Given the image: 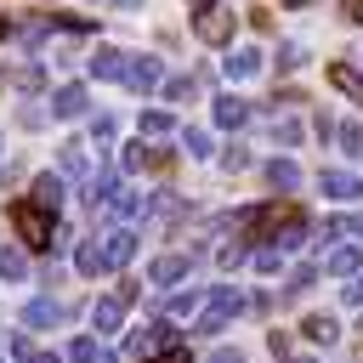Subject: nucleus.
Returning <instances> with one entry per match:
<instances>
[{
	"instance_id": "nucleus-1",
	"label": "nucleus",
	"mask_w": 363,
	"mask_h": 363,
	"mask_svg": "<svg viewBox=\"0 0 363 363\" xmlns=\"http://www.w3.org/2000/svg\"><path fill=\"white\" fill-rule=\"evenodd\" d=\"M238 233H244V244L255 250V238H267V250H295L301 244V233H306V210L301 204H289V199H272V204H261V210H244V221H238Z\"/></svg>"
},
{
	"instance_id": "nucleus-2",
	"label": "nucleus",
	"mask_w": 363,
	"mask_h": 363,
	"mask_svg": "<svg viewBox=\"0 0 363 363\" xmlns=\"http://www.w3.org/2000/svg\"><path fill=\"white\" fill-rule=\"evenodd\" d=\"M238 312H250V295H238L233 284H216V295L199 306V323H193V335H216V329H227Z\"/></svg>"
},
{
	"instance_id": "nucleus-3",
	"label": "nucleus",
	"mask_w": 363,
	"mask_h": 363,
	"mask_svg": "<svg viewBox=\"0 0 363 363\" xmlns=\"http://www.w3.org/2000/svg\"><path fill=\"white\" fill-rule=\"evenodd\" d=\"M11 227H17V238H23L28 250H57V216L34 210L28 199H17V204H11Z\"/></svg>"
},
{
	"instance_id": "nucleus-4",
	"label": "nucleus",
	"mask_w": 363,
	"mask_h": 363,
	"mask_svg": "<svg viewBox=\"0 0 363 363\" xmlns=\"http://www.w3.org/2000/svg\"><path fill=\"white\" fill-rule=\"evenodd\" d=\"M176 323L170 318H153V323H142L130 340H125V352H136V357H159V352H176Z\"/></svg>"
},
{
	"instance_id": "nucleus-5",
	"label": "nucleus",
	"mask_w": 363,
	"mask_h": 363,
	"mask_svg": "<svg viewBox=\"0 0 363 363\" xmlns=\"http://www.w3.org/2000/svg\"><path fill=\"white\" fill-rule=\"evenodd\" d=\"M119 85H130L136 96H147V91H159V85H164V62H159V57H130Z\"/></svg>"
},
{
	"instance_id": "nucleus-6",
	"label": "nucleus",
	"mask_w": 363,
	"mask_h": 363,
	"mask_svg": "<svg viewBox=\"0 0 363 363\" xmlns=\"http://www.w3.org/2000/svg\"><path fill=\"white\" fill-rule=\"evenodd\" d=\"M193 34H199L204 45H227V40H233V11H221V6L193 11Z\"/></svg>"
},
{
	"instance_id": "nucleus-7",
	"label": "nucleus",
	"mask_w": 363,
	"mask_h": 363,
	"mask_svg": "<svg viewBox=\"0 0 363 363\" xmlns=\"http://www.w3.org/2000/svg\"><path fill=\"white\" fill-rule=\"evenodd\" d=\"M91 108V96H85V85L79 79H68V85H57L51 91V119H79Z\"/></svg>"
},
{
	"instance_id": "nucleus-8",
	"label": "nucleus",
	"mask_w": 363,
	"mask_h": 363,
	"mask_svg": "<svg viewBox=\"0 0 363 363\" xmlns=\"http://www.w3.org/2000/svg\"><path fill=\"white\" fill-rule=\"evenodd\" d=\"M62 318H68V306L51 301V295H34V301L23 306V329H57Z\"/></svg>"
},
{
	"instance_id": "nucleus-9",
	"label": "nucleus",
	"mask_w": 363,
	"mask_h": 363,
	"mask_svg": "<svg viewBox=\"0 0 363 363\" xmlns=\"http://www.w3.org/2000/svg\"><path fill=\"white\" fill-rule=\"evenodd\" d=\"M318 187L329 199H340V204H357L363 199V176H352V170H318Z\"/></svg>"
},
{
	"instance_id": "nucleus-10",
	"label": "nucleus",
	"mask_w": 363,
	"mask_h": 363,
	"mask_svg": "<svg viewBox=\"0 0 363 363\" xmlns=\"http://www.w3.org/2000/svg\"><path fill=\"white\" fill-rule=\"evenodd\" d=\"M28 204L45 210V216H57V210H62V176H51V170L34 176V182H28Z\"/></svg>"
},
{
	"instance_id": "nucleus-11",
	"label": "nucleus",
	"mask_w": 363,
	"mask_h": 363,
	"mask_svg": "<svg viewBox=\"0 0 363 363\" xmlns=\"http://www.w3.org/2000/svg\"><path fill=\"white\" fill-rule=\"evenodd\" d=\"M102 216H119V221H136V216H147V199H142L136 187H113V193L102 199Z\"/></svg>"
},
{
	"instance_id": "nucleus-12",
	"label": "nucleus",
	"mask_w": 363,
	"mask_h": 363,
	"mask_svg": "<svg viewBox=\"0 0 363 363\" xmlns=\"http://www.w3.org/2000/svg\"><path fill=\"white\" fill-rule=\"evenodd\" d=\"M261 182H267L272 193H295V187H301V164H295V159H267V164H261Z\"/></svg>"
},
{
	"instance_id": "nucleus-13",
	"label": "nucleus",
	"mask_w": 363,
	"mask_h": 363,
	"mask_svg": "<svg viewBox=\"0 0 363 363\" xmlns=\"http://www.w3.org/2000/svg\"><path fill=\"white\" fill-rule=\"evenodd\" d=\"M193 272V255H159L153 267H147V284H159V289H170V284H182Z\"/></svg>"
},
{
	"instance_id": "nucleus-14",
	"label": "nucleus",
	"mask_w": 363,
	"mask_h": 363,
	"mask_svg": "<svg viewBox=\"0 0 363 363\" xmlns=\"http://www.w3.org/2000/svg\"><path fill=\"white\" fill-rule=\"evenodd\" d=\"M125 62H130V51H119V45H96V57H91V79H125Z\"/></svg>"
},
{
	"instance_id": "nucleus-15",
	"label": "nucleus",
	"mask_w": 363,
	"mask_h": 363,
	"mask_svg": "<svg viewBox=\"0 0 363 363\" xmlns=\"http://www.w3.org/2000/svg\"><path fill=\"white\" fill-rule=\"evenodd\" d=\"M130 255H136V233H130V227L102 233V261H108V267H125Z\"/></svg>"
},
{
	"instance_id": "nucleus-16",
	"label": "nucleus",
	"mask_w": 363,
	"mask_h": 363,
	"mask_svg": "<svg viewBox=\"0 0 363 363\" xmlns=\"http://www.w3.org/2000/svg\"><path fill=\"white\" fill-rule=\"evenodd\" d=\"M210 113H216V125H221V130L250 125V102H244V96H233V91H227V96H216V108H210Z\"/></svg>"
},
{
	"instance_id": "nucleus-17",
	"label": "nucleus",
	"mask_w": 363,
	"mask_h": 363,
	"mask_svg": "<svg viewBox=\"0 0 363 363\" xmlns=\"http://www.w3.org/2000/svg\"><path fill=\"white\" fill-rule=\"evenodd\" d=\"M57 164H62V176L91 182V153H85V142H62V147H57Z\"/></svg>"
},
{
	"instance_id": "nucleus-18",
	"label": "nucleus",
	"mask_w": 363,
	"mask_h": 363,
	"mask_svg": "<svg viewBox=\"0 0 363 363\" xmlns=\"http://www.w3.org/2000/svg\"><path fill=\"white\" fill-rule=\"evenodd\" d=\"M301 335H306L312 346H335V340H340V323H335L329 312H312V318H301Z\"/></svg>"
},
{
	"instance_id": "nucleus-19",
	"label": "nucleus",
	"mask_w": 363,
	"mask_h": 363,
	"mask_svg": "<svg viewBox=\"0 0 363 363\" xmlns=\"http://www.w3.org/2000/svg\"><path fill=\"white\" fill-rule=\"evenodd\" d=\"M329 272H335V278H346V284H352V278H357V272H363V250H357V244H340V250H335V255H329Z\"/></svg>"
},
{
	"instance_id": "nucleus-20",
	"label": "nucleus",
	"mask_w": 363,
	"mask_h": 363,
	"mask_svg": "<svg viewBox=\"0 0 363 363\" xmlns=\"http://www.w3.org/2000/svg\"><path fill=\"white\" fill-rule=\"evenodd\" d=\"M91 323H96V335H113V329L125 323V306H119L113 295H102V301L91 306Z\"/></svg>"
},
{
	"instance_id": "nucleus-21",
	"label": "nucleus",
	"mask_w": 363,
	"mask_h": 363,
	"mask_svg": "<svg viewBox=\"0 0 363 363\" xmlns=\"http://www.w3.org/2000/svg\"><path fill=\"white\" fill-rule=\"evenodd\" d=\"M221 68H227V79H250V74H261V51H255V45H244V51H233Z\"/></svg>"
},
{
	"instance_id": "nucleus-22",
	"label": "nucleus",
	"mask_w": 363,
	"mask_h": 363,
	"mask_svg": "<svg viewBox=\"0 0 363 363\" xmlns=\"http://www.w3.org/2000/svg\"><path fill=\"white\" fill-rule=\"evenodd\" d=\"M147 216L153 221H182L187 216V199L182 193H159V199H147Z\"/></svg>"
},
{
	"instance_id": "nucleus-23",
	"label": "nucleus",
	"mask_w": 363,
	"mask_h": 363,
	"mask_svg": "<svg viewBox=\"0 0 363 363\" xmlns=\"http://www.w3.org/2000/svg\"><path fill=\"white\" fill-rule=\"evenodd\" d=\"M68 363H113V352H108L102 340H91V335H79V340L68 346Z\"/></svg>"
},
{
	"instance_id": "nucleus-24",
	"label": "nucleus",
	"mask_w": 363,
	"mask_h": 363,
	"mask_svg": "<svg viewBox=\"0 0 363 363\" xmlns=\"http://www.w3.org/2000/svg\"><path fill=\"white\" fill-rule=\"evenodd\" d=\"M136 130H142V136H170V130H176V119H170V108H142Z\"/></svg>"
},
{
	"instance_id": "nucleus-25",
	"label": "nucleus",
	"mask_w": 363,
	"mask_h": 363,
	"mask_svg": "<svg viewBox=\"0 0 363 363\" xmlns=\"http://www.w3.org/2000/svg\"><path fill=\"white\" fill-rule=\"evenodd\" d=\"M74 267H79L85 278H96V272H108V261H102V244H96V238H85V244L74 250Z\"/></svg>"
},
{
	"instance_id": "nucleus-26",
	"label": "nucleus",
	"mask_w": 363,
	"mask_h": 363,
	"mask_svg": "<svg viewBox=\"0 0 363 363\" xmlns=\"http://www.w3.org/2000/svg\"><path fill=\"white\" fill-rule=\"evenodd\" d=\"M335 142H340L346 159H363V125H357V119H340V125H335Z\"/></svg>"
},
{
	"instance_id": "nucleus-27",
	"label": "nucleus",
	"mask_w": 363,
	"mask_h": 363,
	"mask_svg": "<svg viewBox=\"0 0 363 363\" xmlns=\"http://www.w3.org/2000/svg\"><path fill=\"white\" fill-rule=\"evenodd\" d=\"M329 85H335V91H346L352 102H363V74H357V68H346V62H335V68H329Z\"/></svg>"
},
{
	"instance_id": "nucleus-28",
	"label": "nucleus",
	"mask_w": 363,
	"mask_h": 363,
	"mask_svg": "<svg viewBox=\"0 0 363 363\" xmlns=\"http://www.w3.org/2000/svg\"><path fill=\"white\" fill-rule=\"evenodd\" d=\"M182 147H187L193 159H210V153H216V142H210V130H199V125H187V130H182Z\"/></svg>"
},
{
	"instance_id": "nucleus-29",
	"label": "nucleus",
	"mask_w": 363,
	"mask_h": 363,
	"mask_svg": "<svg viewBox=\"0 0 363 363\" xmlns=\"http://www.w3.org/2000/svg\"><path fill=\"white\" fill-rule=\"evenodd\" d=\"M159 91H164V102H187V96L199 91V79H193V74H176V79H164Z\"/></svg>"
},
{
	"instance_id": "nucleus-30",
	"label": "nucleus",
	"mask_w": 363,
	"mask_h": 363,
	"mask_svg": "<svg viewBox=\"0 0 363 363\" xmlns=\"http://www.w3.org/2000/svg\"><path fill=\"white\" fill-rule=\"evenodd\" d=\"M23 272H28V255L11 250V244H0V278H23Z\"/></svg>"
},
{
	"instance_id": "nucleus-31",
	"label": "nucleus",
	"mask_w": 363,
	"mask_h": 363,
	"mask_svg": "<svg viewBox=\"0 0 363 363\" xmlns=\"http://www.w3.org/2000/svg\"><path fill=\"white\" fill-rule=\"evenodd\" d=\"M6 79H11V85H23V91H40V85H45V68H34V62H28V68H17V74H0V85H6Z\"/></svg>"
},
{
	"instance_id": "nucleus-32",
	"label": "nucleus",
	"mask_w": 363,
	"mask_h": 363,
	"mask_svg": "<svg viewBox=\"0 0 363 363\" xmlns=\"http://www.w3.org/2000/svg\"><path fill=\"white\" fill-rule=\"evenodd\" d=\"M329 233H335V238H363V210H352V216H335V221H329Z\"/></svg>"
},
{
	"instance_id": "nucleus-33",
	"label": "nucleus",
	"mask_w": 363,
	"mask_h": 363,
	"mask_svg": "<svg viewBox=\"0 0 363 363\" xmlns=\"http://www.w3.org/2000/svg\"><path fill=\"white\" fill-rule=\"evenodd\" d=\"M301 62H306V51H301L295 40H284V45H278V68H284V74H295Z\"/></svg>"
},
{
	"instance_id": "nucleus-34",
	"label": "nucleus",
	"mask_w": 363,
	"mask_h": 363,
	"mask_svg": "<svg viewBox=\"0 0 363 363\" xmlns=\"http://www.w3.org/2000/svg\"><path fill=\"white\" fill-rule=\"evenodd\" d=\"M312 284H318V267H295L289 284H284V295H301V289H312Z\"/></svg>"
},
{
	"instance_id": "nucleus-35",
	"label": "nucleus",
	"mask_w": 363,
	"mask_h": 363,
	"mask_svg": "<svg viewBox=\"0 0 363 363\" xmlns=\"http://www.w3.org/2000/svg\"><path fill=\"white\" fill-rule=\"evenodd\" d=\"M306 130H301V119H284V125H272V142H284V147H295Z\"/></svg>"
},
{
	"instance_id": "nucleus-36",
	"label": "nucleus",
	"mask_w": 363,
	"mask_h": 363,
	"mask_svg": "<svg viewBox=\"0 0 363 363\" xmlns=\"http://www.w3.org/2000/svg\"><path fill=\"white\" fill-rule=\"evenodd\" d=\"M170 164H176L170 147H147V153H142V170H170Z\"/></svg>"
},
{
	"instance_id": "nucleus-37",
	"label": "nucleus",
	"mask_w": 363,
	"mask_h": 363,
	"mask_svg": "<svg viewBox=\"0 0 363 363\" xmlns=\"http://www.w3.org/2000/svg\"><path fill=\"white\" fill-rule=\"evenodd\" d=\"M199 306V289H176L170 301H164V312H193Z\"/></svg>"
},
{
	"instance_id": "nucleus-38",
	"label": "nucleus",
	"mask_w": 363,
	"mask_h": 363,
	"mask_svg": "<svg viewBox=\"0 0 363 363\" xmlns=\"http://www.w3.org/2000/svg\"><path fill=\"white\" fill-rule=\"evenodd\" d=\"M34 352H40V346H34L28 335H11V363H34Z\"/></svg>"
},
{
	"instance_id": "nucleus-39",
	"label": "nucleus",
	"mask_w": 363,
	"mask_h": 363,
	"mask_svg": "<svg viewBox=\"0 0 363 363\" xmlns=\"http://www.w3.org/2000/svg\"><path fill=\"white\" fill-rule=\"evenodd\" d=\"M244 164H250V147H238V142H233V147L221 153V170H244Z\"/></svg>"
},
{
	"instance_id": "nucleus-40",
	"label": "nucleus",
	"mask_w": 363,
	"mask_h": 363,
	"mask_svg": "<svg viewBox=\"0 0 363 363\" xmlns=\"http://www.w3.org/2000/svg\"><path fill=\"white\" fill-rule=\"evenodd\" d=\"M244 255H250V244H244V238H238V244H221V255H216V261H221V267H238V261H244Z\"/></svg>"
},
{
	"instance_id": "nucleus-41",
	"label": "nucleus",
	"mask_w": 363,
	"mask_h": 363,
	"mask_svg": "<svg viewBox=\"0 0 363 363\" xmlns=\"http://www.w3.org/2000/svg\"><path fill=\"white\" fill-rule=\"evenodd\" d=\"M142 153H147V147H142V142H130V147L119 153V170H142Z\"/></svg>"
},
{
	"instance_id": "nucleus-42",
	"label": "nucleus",
	"mask_w": 363,
	"mask_h": 363,
	"mask_svg": "<svg viewBox=\"0 0 363 363\" xmlns=\"http://www.w3.org/2000/svg\"><path fill=\"white\" fill-rule=\"evenodd\" d=\"M250 261H255V272H272V267H278V250L261 244V250H250Z\"/></svg>"
},
{
	"instance_id": "nucleus-43",
	"label": "nucleus",
	"mask_w": 363,
	"mask_h": 363,
	"mask_svg": "<svg viewBox=\"0 0 363 363\" xmlns=\"http://www.w3.org/2000/svg\"><path fill=\"white\" fill-rule=\"evenodd\" d=\"M136 295H142V284H136V278H119V289H113V301H119V306H130Z\"/></svg>"
},
{
	"instance_id": "nucleus-44",
	"label": "nucleus",
	"mask_w": 363,
	"mask_h": 363,
	"mask_svg": "<svg viewBox=\"0 0 363 363\" xmlns=\"http://www.w3.org/2000/svg\"><path fill=\"white\" fill-rule=\"evenodd\" d=\"M91 136L108 142V136H113V113H96V119H91Z\"/></svg>"
},
{
	"instance_id": "nucleus-45",
	"label": "nucleus",
	"mask_w": 363,
	"mask_h": 363,
	"mask_svg": "<svg viewBox=\"0 0 363 363\" xmlns=\"http://www.w3.org/2000/svg\"><path fill=\"white\" fill-rule=\"evenodd\" d=\"M204 363H244V352H238V346H216Z\"/></svg>"
},
{
	"instance_id": "nucleus-46",
	"label": "nucleus",
	"mask_w": 363,
	"mask_h": 363,
	"mask_svg": "<svg viewBox=\"0 0 363 363\" xmlns=\"http://www.w3.org/2000/svg\"><path fill=\"white\" fill-rule=\"evenodd\" d=\"M340 295H346V306H363V272H357L352 284H340Z\"/></svg>"
},
{
	"instance_id": "nucleus-47",
	"label": "nucleus",
	"mask_w": 363,
	"mask_h": 363,
	"mask_svg": "<svg viewBox=\"0 0 363 363\" xmlns=\"http://www.w3.org/2000/svg\"><path fill=\"white\" fill-rule=\"evenodd\" d=\"M340 17L346 23H363V0H340Z\"/></svg>"
},
{
	"instance_id": "nucleus-48",
	"label": "nucleus",
	"mask_w": 363,
	"mask_h": 363,
	"mask_svg": "<svg viewBox=\"0 0 363 363\" xmlns=\"http://www.w3.org/2000/svg\"><path fill=\"white\" fill-rule=\"evenodd\" d=\"M147 363H193V357H187V352L176 346V352H159V357H147Z\"/></svg>"
},
{
	"instance_id": "nucleus-49",
	"label": "nucleus",
	"mask_w": 363,
	"mask_h": 363,
	"mask_svg": "<svg viewBox=\"0 0 363 363\" xmlns=\"http://www.w3.org/2000/svg\"><path fill=\"white\" fill-rule=\"evenodd\" d=\"M11 34H17V23H11V17H0V40H11Z\"/></svg>"
},
{
	"instance_id": "nucleus-50",
	"label": "nucleus",
	"mask_w": 363,
	"mask_h": 363,
	"mask_svg": "<svg viewBox=\"0 0 363 363\" xmlns=\"http://www.w3.org/2000/svg\"><path fill=\"white\" fill-rule=\"evenodd\" d=\"M34 363H62V357L57 352H34Z\"/></svg>"
},
{
	"instance_id": "nucleus-51",
	"label": "nucleus",
	"mask_w": 363,
	"mask_h": 363,
	"mask_svg": "<svg viewBox=\"0 0 363 363\" xmlns=\"http://www.w3.org/2000/svg\"><path fill=\"white\" fill-rule=\"evenodd\" d=\"M113 6H125V11H136V6H142V0H113Z\"/></svg>"
},
{
	"instance_id": "nucleus-52",
	"label": "nucleus",
	"mask_w": 363,
	"mask_h": 363,
	"mask_svg": "<svg viewBox=\"0 0 363 363\" xmlns=\"http://www.w3.org/2000/svg\"><path fill=\"white\" fill-rule=\"evenodd\" d=\"M187 6H199V11H210V6H216V0H187Z\"/></svg>"
},
{
	"instance_id": "nucleus-53",
	"label": "nucleus",
	"mask_w": 363,
	"mask_h": 363,
	"mask_svg": "<svg viewBox=\"0 0 363 363\" xmlns=\"http://www.w3.org/2000/svg\"><path fill=\"white\" fill-rule=\"evenodd\" d=\"M284 363H318V357H284Z\"/></svg>"
},
{
	"instance_id": "nucleus-54",
	"label": "nucleus",
	"mask_w": 363,
	"mask_h": 363,
	"mask_svg": "<svg viewBox=\"0 0 363 363\" xmlns=\"http://www.w3.org/2000/svg\"><path fill=\"white\" fill-rule=\"evenodd\" d=\"M352 363H363V346H357V352H352Z\"/></svg>"
},
{
	"instance_id": "nucleus-55",
	"label": "nucleus",
	"mask_w": 363,
	"mask_h": 363,
	"mask_svg": "<svg viewBox=\"0 0 363 363\" xmlns=\"http://www.w3.org/2000/svg\"><path fill=\"white\" fill-rule=\"evenodd\" d=\"M278 6H306V0H278Z\"/></svg>"
},
{
	"instance_id": "nucleus-56",
	"label": "nucleus",
	"mask_w": 363,
	"mask_h": 363,
	"mask_svg": "<svg viewBox=\"0 0 363 363\" xmlns=\"http://www.w3.org/2000/svg\"><path fill=\"white\" fill-rule=\"evenodd\" d=\"M0 363H6V352H0Z\"/></svg>"
}]
</instances>
